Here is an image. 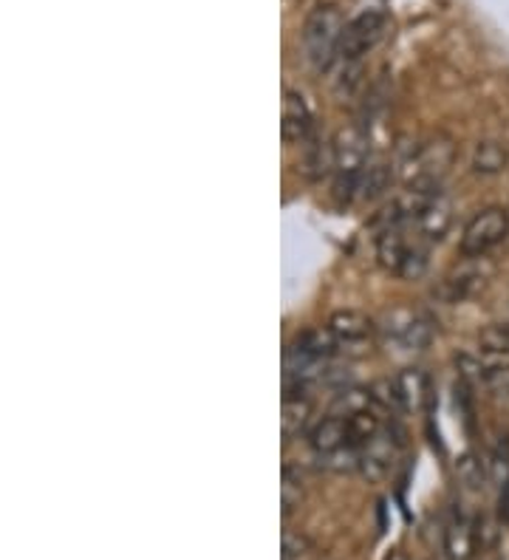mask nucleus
Segmentation results:
<instances>
[{"label": "nucleus", "instance_id": "nucleus-1", "mask_svg": "<svg viewBox=\"0 0 509 560\" xmlns=\"http://www.w3.org/2000/svg\"><path fill=\"white\" fill-rule=\"evenodd\" d=\"M385 14L380 9H362L360 14H354L351 21H346L343 37H339L337 60H334V69H337L334 89L339 94H351L360 85L362 62L373 48L380 46L382 35H385Z\"/></svg>", "mask_w": 509, "mask_h": 560}, {"label": "nucleus", "instance_id": "nucleus-2", "mask_svg": "<svg viewBox=\"0 0 509 560\" xmlns=\"http://www.w3.org/2000/svg\"><path fill=\"white\" fill-rule=\"evenodd\" d=\"M377 264L394 278L419 280L430 269V244L407 226H387L377 235Z\"/></svg>", "mask_w": 509, "mask_h": 560}, {"label": "nucleus", "instance_id": "nucleus-3", "mask_svg": "<svg viewBox=\"0 0 509 560\" xmlns=\"http://www.w3.org/2000/svg\"><path fill=\"white\" fill-rule=\"evenodd\" d=\"M346 28V18L337 7H317L303 23V57L320 74H328L337 60L339 37Z\"/></svg>", "mask_w": 509, "mask_h": 560}, {"label": "nucleus", "instance_id": "nucleus-4", "mask_svg": "<svg viewBox=\"0 0 509 560\" xmlns=\"http://www.w3.org/2000/svg\"><path fill=\"white\" fill-rule=\"evenodd\" d=\"M371 159L368 148V130L362 125L343 128L334 137V199L354 205V190L362 167Z\"/></svg>", "mask_w": 509, "mask_h": 560}, {"label": "nucleus", "instance_id": "nucleus-5", "mask_svg": "<svg viewBox=\"0 0 509 560\" xmlns=\"http://www.w3.org/2000/svg\"><path fill=\"white\" fill-rule=\"evenodd\" d=\"M455 159V148L450 139L439 137L430 142H421L416 151L402 164V176L407 187H419V190H439L441 178L448 176L450 164Z\"/></svg>", "mask_w": 509, "mask_h": 560}, {"label": "nucleus", "instance_id": "nucleus-6", "mask_svg": "<svg viewBox=\"0 0 509 560\" xmlns=\"http://www.w3.org/2000/svg\"><path fill=\"white\" fill-rule=\"evenodd\" d=\"M373 399L396 413H414L421 410L433 397L430 388V376L421 369H405L400 374L387 376L382 383L373 385Z\"/></svg>", "mask_w": 509, "mask_h": 560}, {"label": "nucleus", "instance_id": "nucleus-7", "mask_svg": "<svg viewBox=\"0 0 509 560\" xmlns=\"http://www.w3.org/2000/svg\"><path fill=\"white\" fill-rule=\"evenodd\" d=\"M509 235V212L504 207H484L464 224L459 235L462 258H487Z\"/></svg>", "mask_w": 509, "mask_h": 560}, {"label": "nucleus", "instance_id": "nucleus-8", "mask_svg": "<svg viewBox=\"0 0 509 560\" xmlns=\"http://www.w3.org/2000/svg\"><path fill=\"white\" fill-rule=\"evenodd\" d=\"M380 331L394 349L405 351V354H419L433 340V323H430V317L402 306L394 308V312H387Z\"/></svg>", "mask_w": 509, "mask_h": 560}, {"label": "nucleus", "instance_id": "nucleus-9", "mask_svg": "<svg viewBox=\"0 0 509 560\" xmlns=\"http://www.w3.org/2000/svg\"><path fill=\"white\" fill-rule=\"evenodd\" d=\"M328 331L337 340L339 351H366L380 326L357 308H339L328 317Z\"/></svg>", "mask_w": 509, "mask_h": 560}, {"label": "nucleus", "instance_id": "nucleus-10", "mask_svg": "<svg viewBox=\"0 0 509 560\" xmlns=\"http://www.w3.org/2000/svg\"><path fill=\"white\" fill-rule=\"evenodd\" d=\"M305 442H309L317 458H328L339 451H348V447H360L357 439H354L351 422L346 417H337V413L317 419L305 433Z\"/></svg>", "mask_w": 509, "mask_h": 560}, {"label": "nucleus", "instance_id": "nucleus-11", "mask_svg": "<svg viewBox=\"0 0 509 560\" xmlns=\"http://www.w3.org/2000/svg\"><path fill=\"white\" fill-rule=\"evenodd\" d=\"M396 458H400V439L387 428H382L360 447V472L368 481H382L394 470Z\"/></svg>", "mask_w": 509, "mask_h": 560}, {"label": "nucleus", "instance_id": "nucleus-12", "mask_svg": "<svg viewBox=\"0 0 509 560\" xmlns=\"http://www.w3.org/2000/svg\"><path fill=\"white\" fill-rule=\"evenodd\" d=\"M450 226H453V201L441 190H433L428 196V201L421 205V210L416 212L410 230L419 238L428 241V244H439L450 233Z\"/></svg>", "mask_w": 509, "mask_h": 560}, {"label": "nucleus", "instance_id": "nucleus-13", "mask_svg": "<svg viewBox=\"0 0 509 560\" xmlns=\"http://www.w3.org/2000/svg\"><path fill=\"white\" fill-rule=\"evenodd\" d=\"M280 133L284 142L303 144L305 139H312L314 133V114L309 103L303 100L300 91L286 89L284 91V114H280Z\"/></svg>", "mask_w": 509, "mask_h": 560}, {"label": "nucleus", "instance_id": "nucleus-14", "mask_svg": "<svg viewBox=\"0 0 509 560\" xmlns=\"http://www.w3.org/2000/svg\"><path fill=\"white\" fill-rule=\"evenodd\" d=\"M478 549V529L475 521L467 515L455 513L444 526V555L448 560H473Z\"/></svg>", "mask_w": 509, "mask_h": 560}, {"label": "nucleus", "instance_id": "nucleus-15", "mask_svg": "<svg viewBox=\"0 0 509 560\" xmlns=\"http://www.w3.org/2000/svg\"><path fill=\"white\" fill-rule=\"evenodd\" d=\"M300 173H303L309 182H323L326 176H334V139H305L303 159H300Z\"/></svg>", "mask_w": 509, "mask_h": 560}, {"label": "nucleus", "instance_id": "nucleus-16", "mask_svg": "<svg viewBox=\"0 0 509 560\" xmlns=\"http://www.w3.org/2000/svg\"><path fill=\"white\" fill-rule=\"evenodd\" d=\"M391 178H394V171L385 159H368V164L362 167L360 178H357V190H354V201H377L380 196H385V190L391 187Z\"/></svg>", "mask_w": 509, "mask_h": 560}, {"label": "nucleus", "instance_id": "nucleus-17", "mask_svg": "<svg viewBox=\"0 0 509 560\" xmlns=\"http://www.w3.org/2000/svg\"><path fill=\"white\" fill-rule=\"evenodd\" d=\"M478 260L482 258H467V264H464L462 269H453L448 278L441 280V292H444V298H448L450 303L464 301V298H470V294H475L484 287V278H487V275L482 272Z\"/></svg>", "mask_w": 509, "mask_h": 560}, {"label": "nucleus", "instance_id": "nucleus-18", "mask_svg": "<svg viewBox=\"0 0 509 560\" xmlns=\"http://www.w3.org/2000/svg\"><path fill=\"white\" fill-rule=\"evenodd\" d=\"M470 374H473V380L478 383V388L487 390L496 402H509V362H475Z\"/></svg>", "mask_w": 509, "mask_h": 560}, {"label": "nucleus", "instance_id": "nucleus-19", "mask_svg": "<svg viewBox=\"0 0 509 560\" xmlns=\"http://www.w3.org/2000/svg\"><path fill=\"white\" fill-rule=\"evenodd\" d=\"M280 428H284L286 442L309 433V428H312V402H309V397H303V394H286Z\"/></svg>", "mask_w": 509, "mask_h": 560}, {"label": "nucleus", "instance_id": "nucleus-20", "mask_svg": "<svg viewBox=\"0 0 509 560\" xmlns=\"http://www.w3.org/2000/svg\"><path fill=\"white\" fill-rule=\"evenodd\" d=\"M507 148L501 142H493V139H484V142L475 144L473 156H470L473 173H478V176H498L507 167Z\"/></svg>", "mask_w": 509, "mask_h": 560}, {"label": "nucleus", "instance_id": "nucleus-21", "mask_svg": "<svg viewBox=\"0 0 509 560\" xmlns=\"http://www.w3.org/2000/svg\"><path fill=\"white\" fill-rule=\"evenodd\" d=\"M478 349H482V354L493 357V360L509 357V323H487L478 331Z\"/></svg>", "mask_w": 509, "mask_h": 560}, {"label": "nucleus", "instance_id": "nucleus-22", "mask_svg": "<svg viewBox=\"0 0 509 560\" xmlns=\"http://www.w3.org/2000/svg\"><path fill=\"white\" fill-rule=\"evenodd\" d=\"M487 472L489 481L498 487V492L504 490V485L509 481V433H498V439L489 447L487 456Z\"/></svg>", "mask_w": 509, "mask_h": 560}, {"label": "nucleus", "instance_id": "nucleus-23", "mask_svg": "<svg viewBox=\"0 0 509 560\" xmlns=\"http://www.w3.org/2000/svg\"><path fill=\"white\" fill-rule=\"evenodd\" d=\"M455 476H459V481H462L467 490H482L484 481H489L487 462L475 456V453H464V456L455 462Z\"/></svg>", "mask_w": 509, "mask_h": 560}, {"label": "nucleus", "instance_id": "nucleus-24", "mask_svg": "<svg viewBox=\"0 0 509 560\" xmlns=\"http://www.w3.org/2000/svg\"><path fill=\"white\" fill-rule=\"evenodd\" d=\"M300 504H303V481H300V476L292 467H284V479H280V510L289 518L294 510H300Z\"/></svg>", "mask_w": 509, "mask_h": 560}, {"label": "nucleus", "instance_id": "nucleus-25", "mask_svg": "<svg viewBox=\"0 0 509 560\" xmlns=\"http://www.w3.org/2000/svg\"><path fill=\"white\" fill-rule=\"evenodd\" d=\"M280 560H314V544L305 535L284 529V555Z\"/></svg>", "mask_w": 509, "mask_h": 560}, {"label": "nucleus", "instance_id": "nucleus-26", "mask_svg": "<svg viewBox=\"0 0 509 560\" xmlns=\"http://www.w3.org/2000/svg\"><path fill=\"white\" fill-rule=\"evenodd\" d=\"M501 515H504V521L509 524V481L504 485V490H501Z\"/></svg>", "mask_w": 509, "mask_h": 560}]
</instances>
